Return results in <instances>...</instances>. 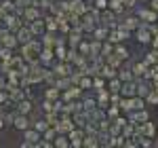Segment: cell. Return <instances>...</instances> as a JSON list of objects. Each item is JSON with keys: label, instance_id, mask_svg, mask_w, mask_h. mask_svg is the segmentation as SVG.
Masks as SVG:
<instances>
[{"label": "cell", "instance_id": "cell-1", "mask_svg": "<svg viewBox=\"0 0 158 148\" xmlns=\"http://www.w3.org/2000/svg\"><path fill=\"white\" fill-rule=\"evenodd\" d=\"M135 13H137L139 21H143V24H156L158 21V13L154 9H150V7H139Z\"/></svg>", "mask_w": 158, "mask_h": 148}, {"label": "cell", "instance_id": "cell-2", "mask_svg": "<svg viewBox=\"0 0 158 148\" xmlns=\"http://www.w3.org/2000/svg\"><path fill=\"white\" fill-rule=\"evenodd\" d=\"M38 17H42V11L38 9V7H25L23 9V15H21V21H23V25H27V24H32V21H36Z\"/></svg>", "mask_w": 158, "mask_h": 148}, {"label": "cell", "instance_id": "cell-3", "mask_svg": "<svg viewBox=\"0 0 158 148\" xmlns=\"http://www.w3.org/2000/svg\"><path fill=\"white\" fill-rule=\"evenodd\" d=\"M82 137H85V131H82V127H74L72 131L68 133V140H70V146H72V148L82 146Z\"/></svg>", "mask_w": 158, "mask_h": 148}, {"label": "cell", "instance_id": "cell-4", "mask_svg": "<svg viewBox=\"0 0 158 148\" xmlns=\"http://www.w3.org/2000/svg\"><path fill=\"white\" fill-rule=\"evenodd\" d=\"M135 38L141 42V45H150V40H152V34H150V30L146 28V24L141 21L139 24V28L135 30Z\"/></svg>", "mask_w": 158, "mask_h": 148}, {"label": "cell", "instance_id": "cell-5", "mask_svg": "<svg viewBox=\"0 0 158 148\" xmlns=\"http://www.w3.org/2000/svg\"><path fill=\"white\" fill-rule=\"evenodd\" d=\"M27 28H30V32H32V36H34V38H40L44 32H47V28H44V19H42V17H38L36 21L27 24Z\"/></svg>", "mask_w": 158, "mask_h": 148}, {"label": "cell", "instance_id": "cell-6", "mask_svg": "<svg viewBox=\"0 0 158 148\" xmlns=\"http://www.w3.org/2000/svg\"><path fill=\"white\" fill-rule=\"evenodd\" d=\"M40 137H42V136H40V131H36V129H34L32 125H30L27 129H23V140H25V142H30L32 146H36Z\"/></svg>", "mask_w": 158, "mask_h": 148}, {"label": "cell", "instance_id": "cell-7", "mask_svg": "<svg viewBox=\"0 0 158 148\" xmlns=\"http://www.w3.org/2000/svg\"><path fill=\"white\" fill-rule=\"evenodd\" d=\"M15 36H17V42H19V45H25V42H30V40L34 38L27 25H21V28H19V30L15 32Z\"/></svg>", "mask_w": 158, "mask_h": 148}, {"label": "cell", "instance_id": "cell-8", "mask_svg": "<svg viewBox=\"0 0 158 148\" xmlns=\"http://www.w3.org/2000/svg\"><path fill=\"white\" fill-rule=\"evenodd\" d=\"M32 108H34V104H32V99H30V98L19 99V102H17V106H15V110L19 112V114H30Z\"/></svg>", "mask_w": 158, "mask_h": 148}, {"label": "cell", "instance_id": "cell-9", "mask_svg": "<svg viewBox=\"0 0 158 148\" xmlns=\"http://www.w3.org/2000/svg\"><path fill=\"white\" fill-rule=\"evenodd\" d=\"M148 70H150V66H148L146 62H137V63H133V68H131V72H133L135 78H143L148 74Z\"/></svg>", "mask_w": 158, "mask_h": 148}, {"label": "cell", "instance_id": "cell-10", "mask_svg": "<svg viewBox=\"0 0 158 148\" xmlns=\"http://www.w3.org/2000/svg\"><path fill=\"white\" fill-rule=\"evenodd\" d=\"M30 125H32V123H30L27 114H19V112H17V116H15V121H13V127L19 129V131H23V129H27Z\"/></svg>", "mask_w": 158, "mask_h": 148}, {"label": "cell", "instance_id": "cell-11", "mask_svg": "<svg viewBox=\"0 0 158 148\" xmlns=\"http://www.w3.org/2000/svg\"><path fill=\"white\" fill-rule=\"evenodd\" d=\"M99 74H101L106 81H110V78H114V76L118 74V70H116L114 66H110V63H103V66L99 68Z\"/></svg>", "mask_w": 158, "mask_h": 148}, {"label": "cell", "instance_id": "cell-12", "mask_svg": "<svg viewBox=\"0 0 158 148\" xmlns=\"http://www.w3.org/2000/svg\"><path fill=\"white\" fill-rule=\"evenodd\" d=\"M103 59H106V63H110V66H114L116 70L120 68V63H124V59H122V57H120V55H118V53H114V51H112L110 55H106Z\"/></svg>", "mask_w": 158, "mask_h": 148}, {"label": "cell", "instance_id": "cell-13", "mask_svg": "<svg viewBox=\"0 0 158 148\" xmlns=\"http://www.w3.org/2000/svg\"><path fill=\"white\" fill-rule=\"evenodd\" d=\"M108 28H106V25H101L99 24L97 28H95V30H93V34H91V36L95 38V40H101V42H103V40H106V38H108Z\"/></svg>", "mask_w": 158, "mask_h": 148}, {"label": "cell", "instance_id": "cell-14", "mask_svg": "<svg viewBox=\"0 0 158 148\" xmlns=\"http://www.w3.org/2000/svg\"><path fill=\"white\" fill-rule=\"evenodd\" d=\"M120 24L124 25L127 30H131V32H135V30L139 28V24H141V21H139V17H127L124 21H120Z\"/></svg>", "mask_w": 158, "mask_h": 148}, {"label": "cell", "instance_id": "cell-15", "mask_svg": "<svg viewBox=\"0 0 158 148\" xmlns=\"http://www.w3.org/2000/svg\"><path fill=\"white\" fill-rule=\"evenodd\" d=\"M106 85H108L110 93H118V91H120V87H122V81L118 78V76H114V78H110V83H106Z\"/></svg>", "mask_w": 158, "mask_h": 148}, {"label": "cell", "instance_id": "cell-16", "mask_svg": "<svg viewBox=\"0 0 158 148\" xmlns=\"http://www.w3.org/2000/svg\"><path fill=\"white\" fill-rule=\"evenodd\" d=\"M53 146H59V148H70V140L65 133H57V137L53 140Z\"/></svg>", "mask_w": 158, "mask_h": 148}, {"label": "cell", "instance_id": "cell-17", "mask_svg": "<svg viewBox=\"0 0 158 148\" xmlns=\"http://www.w3.org/2000/svg\"><path fill=\"white\" fill-rule=\"evenodd\" d=\"M93 53V57H97V55H101V40H91L89 42V55Z\"/></svg>", "mask_w": 158, "mask_h": 148}, {"label": "cell", "instance_id": "cell-18", "mask_svg": "<svg viewBox=\"0 0 158 148\" xmlns=\"http://www.w3.org/2000/svg\"><path fill=\"white\" fill-rule=\"evenodd\" d=\"M106 116H108V121H114L116 116H120V108L116 104H110V108H106Z\"/></svg>", "mask_w": 158, "mask_h": 148}, {"label": "cell", "instance_id": "cell-19", "mask_svg": "<svg viewBox=\"0 0 158 148\" xmlns=\"http://www.w3.org/2000/svg\"><path fill=\"white\" fill-rule=\"evenodd\" d=\"M59 93H61V91L57 89V87H55V85H51L49 89L44 91V98H47V99H53V102H57V99H59Z\"/></svg>", "mask_w": 158, "mask_h": 148}, {"label": "cell", "instance_id": "cell-20", "mask_svg": "<svg viewBox=\"0 0 158 148\" xmlns=\"http://www.w3.org/2000/svg\"><path fill=\"white\" fill-rule=\"evenodd\" d=\"M116 76L120 78L122 83H124V81H133V78H135V76H133V72H131V68H120Z\"/></svg>", "mask_w": 158, "mask_h": 148}, {"label": "cell", "instance_id": "cell-21", "mask_svg": "<svg viewBox=\"0 0 158 148\" xmlns=\"http://www.w3.org/2000/svg\"><path fill=\"white\" fill-rule=\"evenodd\" d=\"M143 62L148 63V66H154V63H158V49H154V51H150L146 57H143Z\"/></svg>", "mask_w": 158, "mask_h": 148}, {"label": "cell", "instance_id": "cell-22", "mask_svg": "<svg viewBox=\"0 0 158 148\" xmlns=\"http://www.w3.org/2000/svg\"><path fill=\"white\" fill-rule=\"evenodd\" d=\"M143 99H146L148 104H152V106H158V91H156V89H152Z\"/></svg>", "mask_w": 158, "mask_h": 148}, {"label": "cell", "instance_id": "cell-23", "mask_svg": "<svg viewBox=\"0 0 158 148\" xmlns=\"http://www.w3.org/2000/svg\"><path fill=\"white\" fill-rule=\"evenodd\" d=\"M114 53H118L122 59H129L131 55H129V51H127V47H122L120 42H116V47H114Z\"/></svg>", "mask_w": 158, "mask_h": 148}, {"label": "cell", "instance_id": "cell-24", "mask_svg": "<svg viewBox=\"0 0 158 148\" xmlns=\"http://www.w3.org/2000/svg\"><path fill=\"white\" fill-rule=\"evenodd\" d=\"M32 127H34L36 131H40V133H42V131L49 127V123H47V119H38V121H34V123H32Z\"/></svg>", "mask_w": 158, "mask_h": 148}, {"label": "cell", "instance_id": "cell-25", "mask_svg": "<svg viewBox=\"0 0 158 148\" xmlns=\"http://www.w3.org/2000/svg\"><path fill=\"white\" fill-rule=\"evenodd\" d=\"M13 57V49H9V47H0V59L2 62H9Z\"/></svg>", "mask_w": 158, "mask_h": 148}, {"label": "cell", "instance_id": "cell-26", "mask_svg": "<svg viewBox=\"0 0 158 148\" xmlns=\"http://www.w3.org/2000/svg\"><path fill=\"white\" fill-rule=\"evenodd\" d=\"M103 87H106V78H103V76H95V78H93V89H95V91H97V89H103Z\"/></svg>", "mask_w": 158, "mask_h": 148}, {"label": "cell", "instance_id": "cell-27", "mask_svg": "<svg viewBox=\"0 0 158 148\" xmlns=\"http://www.w3.org/2000/svg\"><path fill=\"white\" fill-rule=\"evenodd\" d=\"M91 4H93L97 11H103V9H108V0H91Z\"/></svg>", "mask_w": 158, "mask_h": 148}, {"label": "cell", "instance_id": "cell-28", "mask_svg": "<svg viewBox=\"0 0 158 148\" xmlns=\"http://www.w3.org/2000/svg\"><path fill=\"white\" fill-rule=\"evenodd\" d=\"M89 42H91V40H85V38L80 40V45H78V49H80V55H89Z\"/></svg>", "mask_w": 158, "mask_h": 148}, {"label": "cell", "instance_id": "cell-29", "mask_svg": "<svg viewBox=\"0 0 158 148\" xmlns=\"http://www.w3.org/2000/svg\"><path fill=\"white\" fill-rule=\"evenodd\" d=\"M150 45H152L154 49H158V34H154V36H152V40H150Z\"/></svg>", "mask_w": 158, "mask_h": 148}, {"label": "cell", "instance_id": "cell-30", "mask_svg": "<svg viewBox=\"0 0 158 148\" xmlns=\"http://www.w3.org/2000/svg\"><path fill=\"white\" fill-rule=\"evenodd\" d=\"M4 83H6V76L0 72V89H4Z\"/></svg>", "mask_w": 158, "mask_h": 148}, {"label": "cell", "instance_id": "cell-31", "mask_svg": "<svg viewBox=\"0 0 158 148\" xmlns=\"http://www.w3.org/2000/svg\"><path fill=\"white\" fill-rule=\"evenodd\" d=\"M4 15H6V11H4V9H2V7H0V21H2V19H4Z\"/></svg>", "mask_w": 158, "mask_h": 148}, {"label": "cell", "instance_id": "cell-32", "mask_svg": "<svg viewBox=\"0 0 158 148\" xmlns=\"http://www.w3.org/2000/svg\"><path fill=\"white\" fill-rule=\"evenodd\" d=\"M4 127V119H2V114H0V129Z\"/></svg>", "mask_w": 158, "mask_h": 148}, {"label": "cell", "instance_id": "cell-33", "mask_svg": "<svg viewBox=\"0 0 158 148\" xmlns=\"http://www.w3.org/2000/svg\"><path fill=\"white\" fill-rule=\"evenodd\" d=\"M154 89H156V91H158V81H156V83H154Z\"/></svg>", "mask_w": 158, "mask_h": 148}, {"label": "cell", "instance_id": "cell-34", "mask_svg": "<svg viewBox=\"0 0 158 148\" xmlns=\"http://www.w3.org/2000/svg\"><path fill=\"white\" fill-rule=\"evenodd\" d=\"M139 2H143V4H148V2H150V0H139Z\"/></svg>", "mask_w": 158, "mask_h": 148}, {"label": "cell", "instance_id": "cell-35", "mask_svg": "<svg viewBox=\"0 0 158 148\" xmlns=\"http://www.w3.org/2000/svg\"><path fill=\"white\" fill-rule=\"evenodd\" d=\"M0 146H2V142H0Z\"/></svg>", "mask_w": 158, "mask_h": 148}]
</instances>
